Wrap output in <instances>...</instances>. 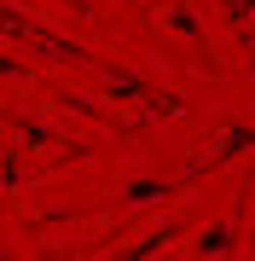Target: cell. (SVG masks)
I'll return each instance as SVG.
<instances>
[{
  "instance_id": "cell-1",
  "label": "cell",
  "mask_w": 255,
  "mask_h": 261,
  "mask_svg": "<svg viewBox=\"0 0 255 261\" xmlns=\"http://www.w3.org/2000/svg\"><path fill=\"white\" fill-rule=\"evenodd\" d=\"M232 232H238V221L215 226V232H203V244H197V250H203V255H220V250H232Z\"/></svg>"
}]
</instances>
